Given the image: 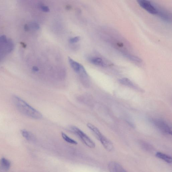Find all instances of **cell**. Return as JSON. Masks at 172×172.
<instances>
[{
    "mask_svg": "<svg viewBox=\"0 0 172 172\" xmlns=\"http://www.w3.org/2000/svg\"><path fill=\"white\" fill-rule=\"evenodd\" d=\"M13 100L17 110L25 116L35 120H40L43 117V115L40 112L19 97L14 95Z\"/></svg>",
    "mask_w": 172,
    "mask_h": 172,
    "instance_id": "1",
    "label": "cell"
},
{
    "mask_svg": "<svg viewBox=\"0 0 172 172\" xmlns=\"http://www.w3.org/2000/svg\"><path fill=\"white\" fill-rule=\"evenodd\" d=\"M70 128L71 131L77 135L87 146L91 148L95 147L94 141L81 129L75 126H72Z\"/></svg>",
    "mask_w": 172,
    "mask_h": 172,
    "instance_id": "2",
    "label": "cell"
},
{
    "mask_svg": "<svg viewBox=\"0 0 172 172\" xmlns=\"http://www.w3.org/2000/svg\"><path fill=\"white\" fill-rule=\"evenodd\" d=\"M152 121L153 123L160 131L166 134L172 135L171 128L167 122L159 119L152 120Z\"/></svg>",
    "mask_w": 172,
    "mask_h": 172,
    "instance_id": "3",
    "label": "cell"
},
{
    "mask_svg": "<svg viewBox=\"0 0 172 172\" xmlns=\"http://www.w3.org/2000/svg\"><path fill=\"white\" fill-rule=\"evenodd\" d=\"M68 60L73 69L77 73L84 78H87L88 74L85 68L82 65L68 57Z\"/></svg>",
    "mask_w": 172,
    "mask_h": 172,
    "instance_id": "4",
    "label": "cell"
},
{
    "mask_svg": "<svg viewBox=\"0 0 172 172\" xmlns=\"http://www.w3.org/2000/svg\"><path fill=\"white\" fill-rule=\"evenodd\" d=\"M137 2L142 8L146 10L148 13L153 15L158 14V10L149 1L142 0L137 1Z\"/></svg>",
    "mask_w": 172,
    "mask_h": 172,
    "instance_id": "5",
    "label": "cell"
},
{
    "mask_svg": "<svg viewBox=\"0 0 172 172\" xmlns=\"http://www.w3.org/2000/svg\"><path fill=\"white\" fill-rule=\"evenodd\" d=\"M108 168L110 172H128L120 164L115 162H110Z\"/></svg>",
    "mask_w": 172,
    "mask_h": 172,
    "instance_id": "6",
    "label": "cell"
},
{
    "mask_svg": "<svg viewBox=\"0 0 172 172\" xmlns=\"http://www.w3.org/2000/svg\"><path fill=\"white\" fill-rule=\"evenodd\" d=\"M99 140L107 151L110 152L113 150L114 146L113 143L104 135H103Z\"/></svg>",
    "mask_w": 172,
    "mask_h": 172,
    "instance_id": "7",
    "label": "cell"
},
{
    "mask_svg": "<svg viewBox=\"0 0 172 172\" xmlns=\"http://www.w3.org/2000/svg\"><path fill=\"white\" fill-rule=\"evenodd\" d=\"M11 163L9 160L4 158L0 160V169L3 171H6L10 169Z\"/></svg>",
    "mask_w": 172,
    "mask_h": 172,
    "instance_id": "8",
    "label": "cell"
},
{
    "mask_svg": "<svg viewBox=\"0 0 172 172\" xmlns=\"http://www.w3.org/2000/svg\"><path fill=\"white\" fill-rule=\"evenodd\" d=\"M88 128L92 132L97 138L99 140L103 135L99 130L94 125L88 123L87 124Z\"/></svg>",
    "mask_w": 172,
    "mask_h": 172,
    "instance_id": "9",
    "label": "cell"
},
{
    "mask_svg": "<svg viewBox=\"0 0 172 172\" xmlns=\"http://www.w3.org/2000/svg\"><path fill=\"white\" fill-rule=\"evenodd\" d=\"M155 156L157 157L162 159L168 163L171 164L172 163V157L169 155L162 152H158L156 153Z\"/></svg>",
    "mask_w": 172,
    "mask_h": 172,
    "instance_id": "10",
    "label": "cell"
},
{
    "mask_svg": "<svg viewBox=\"0 0 172 172\" xmlns=\"http://www.w3.org/2000/svg\"><path fill=\"white\" fill-rule=\"evenodd\" d=\"M90 62L91 63L96 65L100 66L103 67H105L107 66V64L103 59L99 57H94L90 59Z\"/></svg>",
    "mask_w": 172,
    "mask_h": 172,
    "instance_id": "11",
    "label": "cell"
},
{
    "mask_svg": "<svg viewBox=\"0 0 172 172\" xmlns=\"http://www.w3.org/2000/svg\"><path fill=\"white\" fill-rule=\"evenodd\" d=\"M120 82L124 86L128 87H135L134 84L129 79L127 78H124L119 80Z\"/></svg>",
    "mask_w": 172,
    "mask_h": 172,
    "instance_id": "12",
    "label": "cell"
},
{
    "mask_svg": "<svg viewBox=\"0 0 172 172\" xmlns=\"http://www.w3.org/2000/svg\"><path fill=\"white\" fill-rule=\"evenodd\" d=\"M21 133L23 136L27 140L31 141L33 139V135L29 132L25 130H22L21 131Z\"/></svg>",
    "mask_w": 172,
    "mask_h": 172,
    "instance_id": "13",
    "label": "cell"
},
{
    "mask_svg": "<svg viewBox=\"0 0 172 172\" xmlns=\"http://www.w3.org/2000/svg\"><path fill=\"white\" fill-rule=\"evenodd\" d=\"M61 135H62L63 139L67 143L74 145H77L78 144L77 142L70 138L65 133L62 132L61 133Z\"/></svg>",
    "mask_w": 172,
    "mask_h": 172,
    "instance_id": "14",
    "label": "cell"
},
{
    "mask_svg": "<svg viewBox=\"0 0 172 172\" xmlns=\"http://www.w3.org/2000/svg\"><path fill=\"white\" fill-rule=\"evenodd\" d=\"M124 56L125 57H127L128 59L133 61V62L136 63H141L142 62V60L138 58V57L127 54H125L124 55Z\"/></svg>",
    "mask_w": 172,
    "mask_h": 172,
    "instance_id": "15",
    "label": "cell"
},
{
    "mask_svg": "<svg viewBox=\"0 0 172 172\" xmlns=\"http://www.w3.org/2000/svg\"><path fill=\"white\" fill-rule=\"evenodd\" d=\"M29 27H31L33 29L38 30L40 29V25L35 22L32 23L31 24L28 26Z\"/></svg>",
    "mask_w": 172,
    "mask_h": 172,
    "instance_id": "16",
    "label": "cell"
},
{
    "mask_svg": "<svg viewBox=\"0 0 172 172\" xmlns=\"http://www.w3.org/2000/svg\"><path fill=\"white\" fill-rule=\"evenodd\" d=\"M80 38L79 36H76L74 37L71 38L70 40L69 41L71 43L73 44L77 43L80 40Z\"/></svg>",
    "mask_w": 172,
    "mask_h": 172,
    "instance_id": "17",
    "label": "cell"
},
{
    "mask_svg": "<svg viewBox=\"0 0 172 172\" xmlns=\"http://www.w3.org/2000/svg\"><path fill=\"white\" fill-rule=\"evenodd\" d=\"M41 9L42 10L45 12H48L49 11V7L46 6H43L41 7Z\"/></svg>",
    "mask_w": 172,
    "mask_h": 172,
    "instance_id": "18",
    "label": "cell"
},
{
    "mask_svg": "<svg viewBox=\"0 0 172 172\" xmlns=\"http://www.w3.org/2000/svg\"><path fill=\"white\" fill-rule=\"evenodd\" d=\"M32 70L35 72H37L39 71V69L36 66H34L33 67Z\"/></svg>",
    "mask_w": 172,
    "mask_h": 172,
    "instance_id": "19",
    "label": "cell"
},
{
    "mask_svg": "<svg viewBox=\"0 0 172 172\" xmlns=\"http://www.w3.org/2000/svg\"><path fill=\"white\" fill-rule=\"evenodd\" d=\"M71 8V7L70 6H66V9L68 10H69Z\"/></svg>",
    "mask_w": 172,
    "mask_h": 172,
    "instance_id": "20",
    "label": "cell"
}]
</instances>
